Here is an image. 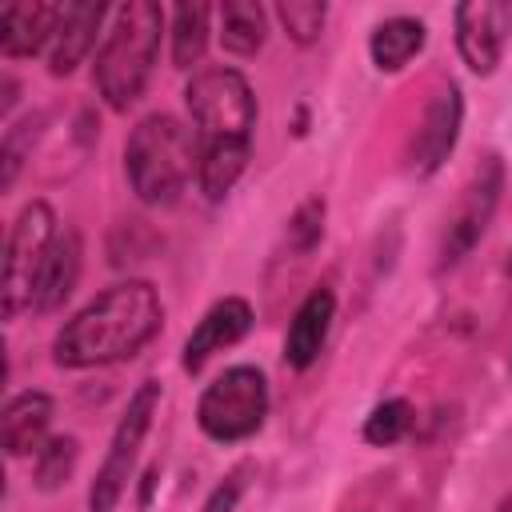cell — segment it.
Here are the masks:
<instances>
[{
  "instance_id": "1",
  "label": "cell",
  "mask_w": 512,
  "mask_h": 512,
  "mask_svg": "<svg viewBox=\"0 0 512 512\" xmlns=\"http://www.w3.org/2000/svg\"><path fill=\"white\" fill-rule=\"evenodd\" d=\"M164 324V304L148 280H120L88 300L52 340L60 368H100L136 356Z\"/></svg>"
},
{
  "instance_id": "2",
  "label": "cell",
  "mask_w": 512,
  "mask_h": 512,
  "mask_svg": "<svg viewBox=\"0 0 512 512\" xmlns=\"http://www.w3.org/2000/svg\"><path fill=\"white\" fill-rule=\"evenodd\" d=\"M160 32H164L160 4L128 0L116 8V24L104 36L96 64H92L96 88L112 112H128L144 96V88L152 80L156 52H160Z\"/></svg>"
},
{
  "instance_id": "3",
  "label": "cell",
  "mask_w": 512,
  "mask_h": 512,
  "mask_svg": "<svg viewBox=\"0 0 512 512\" xmlns=\"http://www.w3.org/2000/svg\"><path fill=\"white\" fill-rule=\"evenodd\" d=\"M196 160H200V148H196L192 132L168 112L144 116L132 128L128 144H124L128 184H132L136 200H144L152 208H164V204L180 200V192L192 180Z\"/></svg>"
},
{
  "instance_id": "4",
  "label": "cell",
  "mask_w": 512,
  "mask_h": 512,
  "mask_svg": "<svg viewBox=\"0 0 512 512\" xmlns=\"http://www.w3.org/2000/svg\"><path fill=\"white\" fill-rule=\"evenodd\" d=\"M264 416H268V380L252 364H236L220 372L196 404V424L216 444H236L256 436L264 428Z\"/></svg>"
},
{
  "instance_id": "5",
  "label": "cell",
  "mask_w": 512,
  "mask_h": 512,
  "mask_svg": "<svg viewBox=\"0 0 512 512\" xmlns=\"http://www.w3.org/2000/svg\"><path fill=\"white\" fill-rule=\"evenodd\" d=\"M184 104L200 140H248L256 124V96L236 68H200L184 88Z\"/></svg>"
},
{
  "instance_id": "6",
  "label": "cell",
  "mask_w": 512,
  "mask_h": 512,
  "mask_svg": "<svg viewBox=\"0 0 512 512\" xmlns=\"http://www.w3.org/2000/svg\"><path fill=\"white\" fill-rule=\"evenodd\" d=\"M56 240V216L44 200H32L20 208L12 232H8V248H4V284H0V296H4V316L16 320L24 308H32V296H36V280H40V268H44V256Z\"/></svg>"
},
{
  "instance_id": "7",
  "label": "cell",
  "mask_w": 512,
  "mask_h": 512,
  "mask_svg": "<svg viewBox=\"0 0 512 512\" xmlns=\"http://www.w3.org/2000/svg\"><path fill=\"white\" fill-rule=\"evenodd\" d=\"M156 408H160V384L156 380H144L132 392L128 408H124V416H120V424L112 432L108 456H104V464H100V472H96V480L88 488V512H116V504H120V496H124V488L132 480L140 444H144V436L152 428Z\"/></svg>"
},
{
  "instance_id": "8",
  "label": "cell",
  "mask_w": 512,
  "mask_h": 512,
  "mask_svg": "<svg viewBox=\"0 0 512 512\" xmlns=\"http://www.w3.org/2000/svg\"><path fill=\"white\" fill-rule=\"evenodd\" d=\"M512 28V8L500 0H468L456 8V48L476 76H492Z\"/></svg>"
},
{
  "instance_id": "9",
  "label": "cell",
  "mask_w": 512,
  "mask_h": 512,
  "mask_svg": "<svg viewBox=\"0 0 512 512\" xmlns=\"http://www.w3.org/2000/svg\"><path fill=\"white\" fill-rule=\"evenodd\" d=\"M496 196H500V164L488 160V168L464 188V196H460V204H456V212H452V220L444 228L440 260H436L440 272L452 268V264H460L472 252V244L484 236V228L492 220V208H496Z\"/></svg>"
},
{
  "instance_id": "10",
  "label": "cell",
  "mask_w": 512,
  "mask_h": 512,
  "mask_svg": "<svg viewBox=\"0 0 512 512\" xmlns=\"http://www.w3.org/2000/svg\"><path fill=\"white\" fill-rule=\"evenodd\" d=\"M460 120H464L460 88L456 84L436 88L424 108V120L416 128V140H412V168L420 176H432L448 160V152L456 148V136H460Z\"/></svg>"
},
{
  "instance_id": "11",
  "label": "cell",
  "mask_w": 512,
  "mask_h": 512,
  "mask_svg": "<svg viewBox=\"0 0 512 512\" xmlns=\"http://www.w3.org/2000/svg\"><path fill=\"white\" fill-rule=\"evenodd\" d=\"M248 328H252V308H248V300H240V296L216 300V304L200 316V324L192 328V336L184 340V356H180L184 372H200L216 352H224V348H232L236 340H244Z\"/></svg>"
},
{
  "instance_id": "12",
  "label": "cell",
  "mask_w": 512,
  "mask_h": 512,
  "mask_svg": "<svg viewBox=\"0 0 512 512\" xmlns=\"http://www.w3.org/2000/svg\"><path fill=\"white\" fill-rule=\"evenodd\" d=\"M104 16H108V4H100V0H72V4H60V20H56L52 44H48V72H52V76L76 72V64L92 52Z\"/></svg>"
},
{
  "instance_id": "13",
  "label": "cell",
  "mask_w": 512,
  "mask_h": 512,
  "mask_svg": "<svg viewBox=\"0 0 512 512\" xmlns=\"http://www.w3.org/2000/svg\"><path fill=\"white\" fill-rule=\"evenodd\" d=\"M56 20H60V4H44V0L4 4V12H0V52L8 60L44 52L52 44Z\"/></svg>"
},
{
  "instance_id": "14",
  "label": "cell",
  "mask_w": 512,
  "mask_h": 512,
  "mask_svg": "<svg viewBox=\"0 0 512 512\" xmlns=\"http://www.w3.org/2000/svg\"><path fill=\"white\" fill-rule=\"evenodd\" d=\"M332 316H336V296L328 288H312L304 296V304L296 308L292 324H288V336H284V360L288 368H308L324 340H328V328H332Z\"/></svg>"
},
{
  "instance_id": "15",
  "label": "cell",
  "mask_w": 512,
  "mask_h": 512,
  "mask_svg": "<svg viewBox=\"0 0 512 512\" xmlns=\"http://www.w3.org/2000/svg\"><path fill=\"white\" fill-rule=\"evenodd\" d=\"M80 260H84V244H80V232L76 228H64L56 232L48 256H44V268H40V280H36V296H32V312H52L60 308L76 280H80Z\"/></svg>"
},
{
  "instance_id": "16",
  "label": "cell",
  "mask_w": 512,
  "mask_h": 512,
  "mask_svg": "<svg viewBox=\"0 0 512 512\" xmlns=\"http://www.w3.org/2000/svg\"><path fill=\"white\" fill-rule=\"evenodd\" d=\"M52 424V400L44 392H20L4 404L0 416V440L8 456H36L44 444V432Z\"/></svg>"
},
{
  "instance_id": "17",
  "label": "cell",
  "mask_w": 512,
  "mask_h": 512,
  "mask_svg": "<svg viewBox=\"0 0 512 512\" xmlns=\"http://www.w3.org/2000/svg\"><path fill=\"white\" fill-rule=\"evenodd\" d=\"M248 140H200V160H196V184L204 200H224L232 184L248 168Z\"/></svg>"
},
{
  "instance_id": "18",
  "label": "cell",
  "mask_w": 512,
  "mask_h": 512,
  "mask_svg": "<svg viewBox=\"0 0 512 512\" xmlns=\"http://www.w3.org/2000/svg\"><path fill=\"white\" fill-rule=\"evenodd\" d=\"M424 24L416 16H392L384 24L372 28V40H368V52H372V64L380 72H400L420 48H424Z\"/></svg>"
},
{
  "instance_id": "19",
  "label": "cell",
  "mask_w": 512,
  "mask_h": 512,
  "mask_svg": "<svg viewBox=\"0 0 512 512\" xmlns=\"http://www.w3.org/2000/svg\"><path fill=\"white\" fill-rule=\"evenodd\" d=\"M216 16H220V44L232 56H256L264 48L268 16L256 0H224Z\"/></svg>"
},
{
  "instance_id": "20",
  "label": "cell",
  "mask_w": 512,
  "mask_h": 512,
  "mask_svg": "<svg viewBox=\"0 0 512 512\" xmlns=\"http://www.w3.org/2000/svg\"><path fill=\"white\" fill-rule=\"evenodd\" d=\"M208 4H176L172 8V64L176 68H192L200 64L204 48H208Z\"/></svg>"
},
{
  "instance_id": "21",
  "label": "cell",
  "mask_w": 512,
  "mask_h": 512,
  "mask_svg": "<svg viewBox=\"0 0 512 512\" xmlns=\"http://www.w3.org/2000/svg\"><path fill=\"white\" fill-rule=\"evenodd\" d=\"M76 460H80V444L76 436H52L40 444L36 460H32V480L40 492H56L68 484V476L76 472Z\"/></svg>"
},
{
  "instance_id": "22",
  "label": "cell",
  "mask_w": 512,
  "mask_h": 512,
  "mask_svg": "<svg viewBox=\"0 0 512 512\" xmlns=\"http://www.w3.org/2000/svg\"><path fill=\"white\" fill-rule=\"evenodd\" d=\"M276 16H280L284 32H288L296 44H312V40H320V32H324L328 4H324V0H280V4H276Z\"/></svg>"
},
{
  "instance_id": "23",
  "label": "cell",
  "mask_w": 512,
  "mask_h": 512,
  "mask_svg": "<svg viewBox=\"0 0 512 512\" xmlns=\"http://www.w3.org/2000/svg\"><path fill=\"white\" fill-rule=\"evenodd\" d=\"M408 428H412V408H408V400H384V404H376V408L368 412V420H364V440L376 444V448H388V444L404 440Z\"/></svg>"
},
{
  "instance_id": "24",
  "label": "cell",
  "mask_w": 512,
  "mask_h": 512,
  "mask_svg": "<svg viewBox=\"0 0 512 512\" xmlns=\"http://www.w3.org/2000/svg\"><path fill=\"white\" fill-rule=\"evenodd\" d=\"M320 236H324V200H304L296 212H292V220H288V240H292V248H300V252H308V248H316L320 244Z\"/></svg>"
},
{
  "instance_id": "25",
  "label": "cell",
  "mask_w": 512,
  "mask_h": 512,
  "mask_svg": "<svg viewBox=\"0 0 512 512\" xmlns=\"http://www.w3.org/2000/svg\"><path fill=\"white\" fill-rule=\"evenodd\" d=\"M36 132H40V116H36V120L28 116L24 124H16V128L4 132V172H0V188H4V192L16 184V172H20V164H24V148L36 140Z\"/></svg>"
},
{
  "instance_id": "26",
  "label": "cell",
  "mask_w": 512,
  "mask_h": 512,
  "mask_svg": "<svg viewBox=\"0 0 512 512\" xmlns=\"http://www.w3.org/2000/svg\"><path fill=\"white\" fill-rule=\"evenodd\" d=\"M240 492H244V472H232L228 480H220V484L208 492V500H204L200 512H236Z\"/></svg>"
},
{
  "instance_id": "27",
  "label": "cell",
  "mask_w": 512,
  "mask_h": 512,
  "mask_svg": "<svg viewBox=\"0 0 512 512\" xmlns=\"http://www.w3.org/2000/svg\"><path fill=\"white\" fill-rule=\"evenodd\" d=\"M12 104H16V80H12V76H4V116L12 112Z\"/></svg>"
},
{
  "instance_id": "28",
  "label": "cell",
  "mask_w": 512,
  "mask_h": 512,
  "mask_svg": "<svg viewBox=\"0 0 512 512\" xmlns=\"http://www.w3.org/2000/svg\"><path fill=\"white\" fill-rule=\"evenodd\" d=\"M496 512H512V496H508V500H504V504H500Z\"/></svg>"
},
{
  "instance_id": "29",
  "label": "cell",
  "mask_w": 512,
  "mask_h": 512,
  "mask_svg": "<svg viewBox=\"0 0 512 512\" xmlns=\"http://www.w3.org/2000/svg\"><path fill=\"white\" fill-rule=\"evenodd\" d=\"M508 276H512V256H508Z\"/></svg>"
}]
</instances>
